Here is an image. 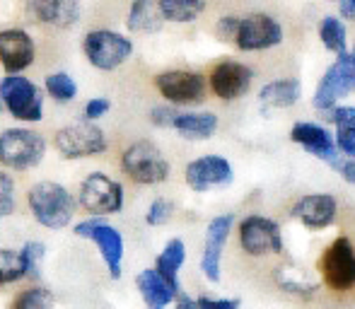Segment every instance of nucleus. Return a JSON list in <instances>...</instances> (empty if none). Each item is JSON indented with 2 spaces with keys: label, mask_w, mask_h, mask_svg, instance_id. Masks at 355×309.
Segmentation results:
<instances>
[{
  "label": "nucleus",
  "mask_w": 355,
  "mask_h": 309,
  "mask_svg": "<svg viewBox=\"0 0 355 309\" xmlns=\"http://www.w3.org/2000/svg\"><path fill=\"white\" fill-rule=\"evenodd\" d=\"M27 206L32 218L46 230H63L73 222L78 201L63 184L58 182H39L29 186Z\"/></svg>",
  "instance_id": "nucleus-1"
},
{
  "label": "nucleus",
  "mask_w": 355,
  "mask_h": 309,
  "mask_svg": "<svg viewBox=\"0 0 355 309\" xmlns=\"http://www.w3.org/2000/svg\"><path fill=\"white\" fill-rule=\"evenodd\" d=\"M46 138L32 128H5L0 133V167L29 172L46 157Z\"/></svg>",
  "instance_id": "nucleus-2"
},
{
  "label": "nucleus",
  "mask_w": 355,
  "mask_h": 309,
  "mask_svg": "<svg viewBox=\"0 0 355 309\" xmlns=\"http://www.w3.org/2000/svg\"><path fill=\"white\" fill-rule=\"evenodd\" d=\"M133 39L116 29H89L83 39V53L97 71L112 73L133 56Z\"/></svg>",
  "instance_id": "nucleus-3"
},
{
  "label": "nucleus",
  "mask_w": 355,
  "mask_h": 309,
  "mask_svg": "<svg viewBox=\"0 0 355 309\" xmlns=\"http://www.w3.org/2000/svg\"><path fill=\"white\" fill-rule=\"evenodd\" d=\"M0 107L19 123H39L44 118V92L24 76L0 78Z\"/></svg>",
  "instance_id": "nucleus-4"
},
{
  "label": "nucleus",
  "mask_w": 355,
  "mask_h": 309,
  "mask_svg": "<svg viewBox=\"0 0 355 309\" xmlns=\"http://www.w3.org/2000/svg\"><path fill=\"white\" fill-rule=\"evenodd\" d=\"M121 172L131 179L133 184L141 186H157V184L169 179L167 157L162 154L155 143L150 141H136L121 152Z\"/></svg>",
  "instance_id": "nucleus-5"
},
{
  "label": "nucleus",
  "mask_w": 355,
  "mask_h": 309,
  "mask_svg": "<svg viewBox=\"0 0 355 309\" xmlns=\"http://www.w3.org/2000/svg\"><path fill=\"white\" fill-rule=\"evenodd\" d=\"M78 206L89 213V218H102L121 213L126 203L121 182L107 177L104 172H89L78 186Z\"/></svg>",
  "instance_id": "nucleus-6"
},
{
  "label": "nucleus",
  "mask_w": 355,
  "mask_h": 309,
  "mask_svg": "<svg viewBox=\"0 0 355 309\" xmlns=\"http://www.w3.org/2000/svg\"><path fill=\"white\" fill-rule=\"evenodd\" d=\"M319 271L334 292H348L355 288V247L348 237H336L319 258Z\"/></svg>",
  "instance_id": "nucleus-7"
},
{
  "label": "nucleus",
  "mask_w": 355,
  "mask_h": 309,
  "mask_svg": "<svg viewBox=\"0 0 355 309\" xmlns=\"http://www.w3.org/2000/svg\"><path fill=\"white\" fill-rule=\"evenodd\" d=\"M53 145L66 159H87L107 152L109 143L102 128L83 121L58 128L56 136H53Z\"/></svg>",
  "instance_id": "nucleus-8"
},
{
  "label": "nucleus",
  "mask_w": 355,
  "mask_h": 309,
  "mask_svg": "<svg viewBox=\"0 0 355 309\" xmlns=\"http://www.w3.org/2000/svg\"><path fill=\"white\" fill-rule=\"evenodd\" d=\"M75 234H78L80 239H89V242L99 249L104 263H107L109 276H112L114 281H119V278H121V266H123V251H126L123 234L114 225L99 220V218H87V220L78 222V225H75Z\"/></svg>",
  "instance_id": "nucleus-9"
},
{
  "label": "nucleus",
  "mask_w": 355,
  "mask_h": 309,
  "mask_svg": "<svg viewBox=\"0 0 355 309\" xmlns=\"http://www.w3.org/2000/svg\"><path fill=\"white\" fill-rule=\"evenodd\" d=\"M353 89H355V46L348 53L338 56V61L334 66H329V71L319 80L317 92H314V107L324 114L331 112L338 99L346 97Z\"/></svg>",
  "instance_id": "nucleus-10"
},
{
  "label": "nucleus",
  "mask_w": 355,
  "mask_h": 309,
  "mask_svg": "<svg viewBox=\"0 0 355 309\" xmlns=\"http://www.w3.org/2000/svg\"><path fill=\"white\" fill-rule=\"evenodd\" d=\"M239 247L249 256H266V254L285 251L278 222L263 215H247L239 222Z\"/></svg>",
  "instance_id": "nucleus-11"
},
{
  "label": "nucleus",
  "mask_w": 355,
  "mask_h": 309,
  "mask_svg": "<svg viewBox=\"0 0 355 309\" xmlns=\"http://www.w3.org/2000/svg\"><path fill=\"white\" fill-rule=\"evenodd\" d=\"M283 42V27L266 12H252L239 17L234 44L239 51H266Z\"/></svg>",
  "instance_id": "nucleus-12"
},
{
  "label": "nucleus",
  "mask_w": 355,
  "mask_h": 309,
  "mask_svg": "<svg viewBox=\"0 0 355 309\" xmlns=\"http://www.w3.org/2000/svg\"><path fill=\"white\" fill-rule=\"evenodd\" d=\"M155 87L169 104H201L208 82L196 71H164L155 76Z\"/></svg>",
  "instance_id": "nucleus-13"
},
{
  "label": "nucleus",
  "mask_w": 355,
  "mask_h": 309,
  "mask_svg": "<svg viewBox=\"0 0 355 309\" xmlns=\"http://www.w3.org/2000/svg\"><path fill=\"white\" fill-rule=\"evenodd\" d=\"M37 61V42L27 29H0V66L8 76H22Z\"/></svg>",
  "instance_id": "nucleus-14"
},
{
  "label": "nucleus",
  "mask_w": 355,
  "mask_h": 309,
  "mask_svg": "<svg viewBox=\"0 0 355 309\" xmlns=\"http://www.w3.org/2000/svg\"><path fill=\"white\" fill-rule=\"evenodd\" d=\"M184 179H187L189 188H193L196 193H206L211 188L230 186L234 179V172L232 164L225 157H220V154H203V157L187 164Z\"/></svg>",
  "instance_id": "nucleus-15"
},
{
  "label": "nucleus",
  "mask_w": 355,
  "mask_h": 309,
  "mask_svg": "<svg viewBox=\"0 0 355 309\" xmlns=\"http://www.w3.org/2000/svg\"><path fill=\"white\" fill-rule=\"evenodd\" d=\"M252 80L254 71L249 66L239 61H220L215 63L211 76H208V87L223 102H234L249 92Z\"/></svg>",
  "instance_id": "nucleus-16"
},
{
  "label": "nucleus",
  "mask_w": 355,
  "mask_h": 309,
  "mask_svg": "<svg viewBox=\"0 0 355 309\" xmlns=\"http://www.w3.org/2000/svg\"><path fill=\"white\" fill-rule=\"evenodd\" d=\"M290 141L302 145L314 157L324 159L334 169H338V164L343 162V154H338L336 145H334V136L324 126H319V123H309V121L295 123L293 131H290Z\"/></svg>",
  "instance_id": "nucleus-17"
},
{
  "label": "nucleus",
  "mask_w": 355,
  "mask_h": 309,
  "mask_svg": "<svg viewBox=\"0 0 355 309\" xmlns=\"http://www.w3.org/2000/svg\"><path fill=\"white\" fill-rule=\"evenodd\" d=\"M234 218L232 215H218L208 222L206 227V242H203V256H201V271L211 283H220V263H223V249L227 244V237L232 232Z\"/></svg>",
  "instance_id": "nucleus-18"
},
{
  "label": "nucleus",
  "mask_w": 355,
  "mask_h": 309,
  "mask_svg": "<svg viewBox=\"0 0 355 309\" xmlns=\"http://www.w3.org/2000/svg\"><path fill=\"white\" fill-rule=\"evenodd\" d=\"M29 22L53 29H68L80 19V3L73 0H32L24 5Z\"/></svg>",
  "instance_id": "nucleus-19"
},
{
  "label": "nucleus",
  "mask_w": 355,
  "mask_h": 309,
  "mask_svg": "<svg viewBox=\"0 0 355 309\" xmlns=\"http://www.w3.org/2000/svg\"><path fill=\"white\" fill-rule=\"evenodd\" d=\"M338 213V201L331 193H307L293 206V218H297L309 230H324L334 225Z\"/></svg>",
  "instance_id": "nucleus-20"
},
{
  "label": "nucleus",
  "mask_w": 355,
  "mask_h": 309,
  "mask_svg": "<svg viewBox=\"0 0 355 309\" xmlns=\"http://www.w3.org/2000/svg\"><path fill=\"white\" fill-rule=\"evenodd\" d=\"M136 288H138V292H141L148 309H167L179 295V290H174L167 281H162L155 268H143V271L138 273Z\"/></svg>",
  "instance_id": "nucleus-21"
},
{
  "label": "nucleus",
  "mask_w": 355,
  "mask_h": 309,
  "mask_svg": "<svg viewBox=\"0 0 355 309\" xmlns=\"http://www.w3.org/2000/svg\"><path fill=\"white\" fill-rule=\"evenodd\" d=\"M302 97V85L295 78L285 80H273V82L263 85L261 92H259V104H261L263 112L268 109H288L293 104L300 102Z\"/></svg>",
  "instance_id": "nucleus-22"
},
{
  "label": "nucleus",
  "mask_w": 355,
  "mask_h": 309,
  "mask_svg": "<svg viewBox=\"0 0 355 309\" xmlns=\"http://www.w3.org/2000/svg\"><path fill=\"white\" fill-rule=\"evenodd\" d=\"M172 128L187 141H208L218 131V116L213 112H182Z\"/></svg>",
  "instance_id": "nucleus-23"
},
{
  "label": "nucleus",
  "mask_w": 355,
  "mask_h": 309,
  "mask_svg": "<svg viewBox=\"0 0 355 309\" xmlns=\"http://www.w3.org/2000/svg\"><path fill=\"white\" fill-rule=\"evenodd\" d=\"M184 261H187V244L179 237H174V239H169L162 251L157 254V258H155V271H157V276L162 278V281H167L174 290H182V288H179V271H182Z\"/></svg>",
  "instance_id": "nucleus-24"
},
{
  "label": "nucleus",
  "mask_w": 355,
  "mask_h": 309,
  "mask_svg": "<svg viewBox=\"0 0 355 309\" xmlns=\"http://www.w3.org/2000/svg\"><path fill=\"white\" fill-rule=\"evenodd\" d=\"M329 121L336 123L334 145L348 159H355V107H334L327 112Z\"/></svg>",
  "instance_id": "nucleus-25"
},
{
  "label": "nucleus",
  "mask_w": 355,
  "mask_h": 309,
  "mask_svg": "<svg viewBox=\"0 0 355 309\" xmlns=\"http://www.w3.org/2000/svg\"><path fill=\"white\" fill-rule=\"evenodd\" d=\"M126 27L128 32L136 34H155L164 27V19L159 15L157 3L153 0H136V3L128 8L126 15Z\"/></svg>",
  "instance_id": "nucleus-26"
},
{
  "label": "nucleus",
  "mask_w": 355,
  "mask_h": 309,
  "mask_svg": "<svg viewBox=\"0 0 355 309\" xmlns=\"http://www.w3.org/2000/svg\"><path fill=\"white\" fill-rule=\"evenodd\" d=\"M157 8L164 22L184 24V22H193L206 10V3L203 0H159Z\"/></svg>",
  "instance_id": "nucleus-27"
},
{
  "label": "nucleus",
  "mask_w": 355,
  "mask_h": 309,
  "mask_svg": "<svg viewBox=\"0 0 355 309\" xmlns=\"http://www.w3.org/2000/svg\"><path fill=\"white\" fill-rule=\"evenodd\" d=\"M346 37H348L346 24H343L338 17L329 15V17L322 19V24H319V39H322V44L329 48V51H334L336 56L348 53V39Z\"/></svg>",
  "instance_id": "nucleus-28"
},
{
  "label": "nucleus",
  "mask_w": 355,
  "mask_h": 309,
  "mask_svg": "<svg viewBox=\"0 0 355 309\" xmlns=\"http://www.w3.org/2000/svg\"><path fill=\"white\" fill-rule=\"evenodd\" d=\"M24 278H27V266H24L19 249H0V288L15 285Z\"/></svg>",
  "instance_id": "nucleus-29"
},
{
  "label": "nucleus",
  "mask_w": 355,
  "mask_h": 309,
  "mask_svg": "<svg viewBox=\"0 0 355 309\" xmlns=\"http://www.w3.org/2000/svg\"><path fill=\"white\" fill-rule=\"evenodd\" d=\"M44 89H46V94L56 104H71L73 99L78 97V85H75V80L63 71L49 73V76L44 78Z\"/></svg>",
  "instance_id": "nucleus-30"
},
{
  "label": "nucleus",
  "mask_w": 355,
  "mask_h": 309,
  "mask_svg": "<svg viewBox=\"0 0 355 309\" xmlns=\"http://www.w3.org/2000/svg\"><path fill=\"white\" fill-rule=\"evenodd\" d=\"M10 309H53V295L46 288H27L15 297Z\"/></svg>",
  "instance_id": "nucleus-31"
},
{
  "label": "nucleus",
  "mask_w": 355,
  "mask_h": 309,
  "mask_svg": "<svg viewBox=\"0 0 355 309\" xmlns=\"http://www.w3.org/2000/svg\"><path fill=\"white\" fill-rule=\"evenodd\" d=\"M17 206V196H15V179L8 172L0 169V220L10 218Z\"/></svg>",
  "instance_id": "nucleus-32"
},
{
  "label": "nucleus",
  "mask_w": 355,
  "mask_h": 309,
  "mask_svg": "<svg viewBox=\"0 0 355 309\" xmlns=\"http://www.w3.org/2000/svg\"><path fill=\"white\" fill-rule=\"evenodd\" d=\"M27 266V278H39L42 276V261H44V244L42 242H27L19 249Z\"/></svg>",
  "instance_id": "nucleus-33"
},
{
  "label": "nucleus",
  "mask_w": 355,
  "mask_h": 309,
  "mask_svg": "<svg viewBox=\"0 0 355 309\" xmlns=\"http://www.w3.org/2000/svg\"><path fill=\"white\" fill-rule=\"evenodd\" d=\"M172 215H174L172 203H169L167 198H155V201L150 203L148 213H145V222H148L150 227H162L172 220Z\"/></svg>",
  "instance_id": "nucleus-34"
},
{
  "label": "nucleus",
  "mask_w": 355,
  "mask_h": 309,
  "mask_svg": "<svg viewBox=\"0 0 355 309\" xmlns=\"http://www.w3.org/2000/svg\"><path fill=\"white\" fill-rule=\"evenodd\" d=\"M109 109H112V102H109L107 97H92L87 104H85L83 116H85V121H87V123H92V121H97V118L107 116Z\"/></svg>",
  "instance_id": "nucleus-35"
},
{
  "label": "nucleus",
  "mask_w": 355,
  "mask_h": 309,
  "mask_svg": "<svg viewBox=\"0 0 355 309\" xmlns=\"http://www.w3.org/2000/svg\"><path fill=\"white\" fill-rule=\"evenodd\" d=\"M177 114L179 112H174L172 107H155L153 112H150V121H153L155 126H159V128H172Z\"/></svg>",
  "instance_id": "nucleus-36"
},
{
  "label": "nucleus",
  "mask_w": 355,
  "mask_h": 309,
  "mask_svg": "<svg viewBox=\"0 0 355 309\" xmlns=\"http://www.w3.org/2000/svg\"><path fill=\"white\" fill-rule=\"evenodd\" d=\"M237 27H239V17L227 15V17L218 19V27H215V32H218V37L225 39V42H232L234 34H237Z\"/></svg>",
  "instance_id": "nucleus-37"
},
{
  "label": "nucleus",
  "mask_w": 355,
  "mask_h": 309,
  "mask_svg": "<svg viewBox=\"0 0 355 309\" xmlns=\"http://www.w3.org/2000/svg\"><path fill=\"white\" fill-rule=\"evenodd\" d=\"M281 283V288L283 290H288V292H293V295H300V297H312L314 292H317V285H304V283H297V281H288V278H283V281H278Z\"/></svg>",
  "instance_id": "nucleus-38"
},
{
  "label": "nucleus",
  "mask_w": 355,
  "mask_h": 309,
  "mask_svg": "<svg viewBox=\"0 0 355 309\" xmlns=\"http://www.w3.org/2000/svg\"><path fill=\"white\" fill-rule=\"evenodd\" d=\"M198 309H239V300H215V297L201 295L196 300Z\"/></svg>",
  "instance_id": "nucleus-39"
},
{
  "label": "nucleus",
  "mask_w": 355,
  "mask_h": 309,
  "mask_svg": "<svg viewBox=\"0 0 355 309\" xmlns=\"http://www.w3.org/2000/svg\"><path fill=\"white\" fill-rule=\"evenodd\" d=\"M336 172L341 174V177L346 179L348 184H355V159L343 157V162L338 164V169H336Z\"/></svg>",
  "instance_id": "nucleus-40"
},
{
  "label": "nucleus",
  "mask_w": 355,
  "mask_h": 309,
  "mask_svg": "<svg viewBox=\"0 0 355 309\" xmlns=\"http://www.w3.org/2000/svg\"><path fill=\"white\" fill-rule=\"evenodd\" d=\"M174 309H198V307H196V300H193V297L179 292L177 300H174Z\"/></svg>",
  "instance_id": "nucleus-41"
},
{
  "label": "nucleus",
  "mask_w": 355,
  "mask_h": 309,
  "mask_svg": "<svg viewBox=\"0 0 355 309\" xmlns=\"http://www.w3.org/2000/svg\"><path fill=\"white\" fill-rule=\"evenodd\" d=\"M338 12L343 19H355V0H343L338 3Z\"/></svg>",
  "instance_id": "nucleus-42"
}]
</instances>
